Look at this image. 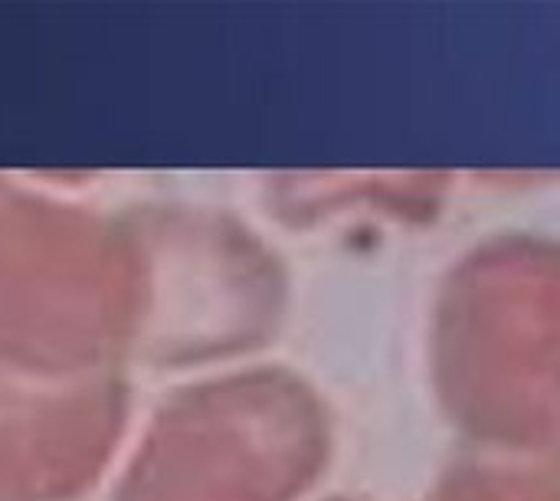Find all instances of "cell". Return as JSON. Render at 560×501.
Segmentation results:
<instances>
[{"label":"cell","instance_id":"cell-1","mask_svg":"<svg viewBox=\"0 0 560 501\" xmlns=\"http://www.w3.org/2000/svg\"><path fill=\"white\" fill-rule=\"evenodd\" d=\"M138 321L141 262L125 217L0 177V364L37 380L99 374L135 348Z\"/></svg>","mask_w":560,"mask_h":501},{"label":"cell","instance_id":"cell-2","mask_svg":"<svg viewBox=\"0 0 560 501\" xmlns=\"http://www.w3.org/2000/svg\"><path fill=\"white\" fill-rule=\"evenodd\" d=\"M109 374L0 390V501H69L95 482L125 423Z\"/></svg>","mask_w":560,"mask_h":501}]
</instances>
